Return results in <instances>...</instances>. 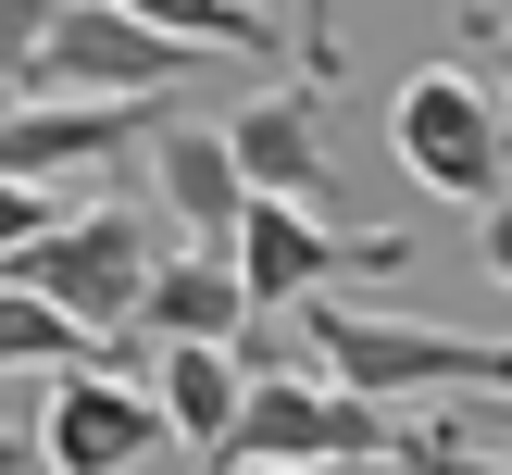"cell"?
I'll use <instances>...</instances> for the list:
<instances>
[{
    "label": "cell",
    "instance_id": "6",
    "mask_svg": "<svg viewBox=\"0 0 512 475\" xmlns=\"http://www.w3.org/2000/svg\"><path fill=\"white\" fill-rule=\"evenodd\" d=\"M200 63H213V50L163 38V25L125 13V0H63L50 38H38V88H63V100H175ZM38 88H25V100H38Z\"/></svg>",
    "mask_w": 512,
    "mask_h": 475
},
{
    "label": "cell",
    "instance_id": "9",
    "mask_svg": "<svg viewBox=\"0 0 512 475\" xmlns=\"http://www.w3.org/2000/svg\"><path fill=\"white\" fill-rule=\"evenodd\" d=\"M250 288H238V238H188V250H163V263H150V300H138V338L150 350H188V338H213V350H238L250 338Z\"/></svg>",
    "mask_w": 512,
    "mask_h": 475
},
{
    "label": "cell",
    "instance_id": "12",
    "mask_svg": "<svg viewBox=\"0 0 512 475\" xmlns=\"http://www.w3.org/2000/svg\"><path fill=\"white\" fill-rule=\"evenodd\" d=\"M150 188H163V213L188 225V238H238V213H250V175H238V150H225V125H163L150 138Z\"/></svg>",
    "mask_w": 512,
    "mask_h": 475
},
{
    "label": "cell",
    "instance_id": "20",
    "mask_svg": "<svg viewBox=\"0 0 512 475\" xmlns=\"http://www.w3.org/2000/svg\"><path fill=\"white\" fill-rule=\"evenodd\" d=\"M225 475H413V463H225Z\"/></svg>",
    "mask_w": 512,
    "mask_h": 475
},
{
    "label": "cell",
    "instance_id": "11",
    "mask_svg": "<svg viewBox=\"0 0 512 475\" xmlns=\"http://www.w3.org/2000/svg\"><path fill=\"white\" fill-rule=\"evenodd\" d=\"M150 400H163L175 450L225 463V438H238V413H250V350H213V338H188V350H150Z\"/></svg>",
    "mask_w": 512,
    "mask_h": 475
},
{
    "label": "cell",
    "instance_id": "22",
    "mask_svg": "<svg viewBox=\"0 0 512 475\" xmlns=\"http://www.w3.org/2000/svg\"><path fill=\"white\" fill-rule=\"evenodd\" d=\"M500 113H512V38H500Z\"/></svg>",
    "mask_w": 512,
    "mask_h": 475
},
{
    "label": "cell",
    "instance_id": "19",
    "mask_svg": "<svg viewBox=\"0 0 512 475\" xmlns=\"http://www.w3.org/2000/svg\"><path fill=\"white\" fill-rule=\"evenodd\" d=\"M475 263H488V275H500V288H512V188L488 200V213H475Z\"/></svg>",
    "mask_w": 512,
    "mask_h": 475
},
{
    "label": "cell",
    "instance_id": "7",
    "mask_svg": "<svg viewBox=\"0 0 512 475\" xmlns=\"http://www.w3.org/2000/svg\"><path fill=\"white\" fill-rule=\"evenodd\" d=\"M150 450H175V425H163V400H150L113 350H88V363L50 375V400H38V463L50 475H138Z\"/></svg>",
    "mask_w": 512,
    "mask_h": 475
},
{
    "label": "cell",
    "instance_id": "18",
    "mask_svg": "<svg viewBox=\"0 0 512 475\" xmlns=\"http://www.w3.org/2000/svg\"><path fill=\"white\" fill-rule=\"evenodd\" d=\"M425 475H512V450H463L450 425H425Z\"/></svg>",
    "mask_w": 512,
    "mask_h": 475
},
{
    "label": "cell",
    "instance_id": "14",
    "mask_svg": "<svg viewBox=\"0 0 512 475\" xmlns=\"http://www.w3.org/2000/svg\"><path fill=\"white\" fill-rule=\"evenodd\" d=\"M0 363H13V375H63V363H88V338H75L25 275H0Z\"/></svg>",
    "mask_w": 512,
    "mask_h": 475
},
{
    "label": "cell",
    "instance_id": "24",
    "mask_svg": "<svg viewBox=\"0 0 512 475\" xmlns=\"http://www.w3.org/2000/svg\"><path fill=\"white\" fill-rule=\"evenodd\" d=\"M250 13H275V0H250Z\"/></svg>",
    "mask_w": 512,
    "mask_h": 475
},
{
    "label": "cell",
    "instance_id": "16",
    "mask_svg": "<svg viewBox=\"0 0 512 475\" xmlns=\"http://www.w3.org/2000/svg\"><path fill=\"white\" fill-rule=\"evenodd\" d=\"M50 225H63V200H50V188H25V175H0V275H13L25 250L50 238Z\"/></svg>",
    "mask_w": 512,
    "mask_h": 475
},
{
    "label": "cell",
    "instance_id": "17",
    "mask_svg": "<svg viewBox=\"0 0 512 475\" xmlns=\"http://www.w3.org/2000/svg\"><path fill=\"white\" fill-rule=\"evenodd\" d=\"M300 63H313V88H338V0H300Z\"/></svg>",
    "mask_w": 512,
    "mask_h": 475
},
{
    "label": "cell",
    "instance_id": "4",
    "mask_svg": "<svg viewBox=\"0 0 512 475\" xmlns=\"http://www.w3.org/2000/svg\"><path fill=\"white\" fill-rule=\"evenodd\" d=\"M150 263H163V250H150V225H138V213H113V200H88V213H63L13 275H25V288H38L88 350H113V338H138Z\"/></svg>",
    "mask_w": 512,
    "mask_h": 475
},
{
    "label": "cell",
    "instance_id": "13",
    "mask_svg": "<svg viewBox=\"0 0 512 475\" xmlns=\"http://www.w3.org/2000/svg\"><path fill=\"white\" fill-rule=\"evenodd\" d=\"M125 13H150L188 50H225V63H275V13H250V0H125Z\"/></svg>",
    "mask_w": 512,
    "mask_h": 475
},
{
    "label": "cell",
    "instance_id": "1",
    "mask_svg": "<svg viewBox=\"0 0 512 475\" xmlns=\"http://www.w3.org/2000/svg\"><path fill=\"white\" fill-rule=\"evenodd\" d=\"M300 325H313V363L363 400H400V413H425V400H512V338H463V325H425V313H363L338 288L300 300Z\"/></svg>",
    "mask_w": 512,
    "mask_h": 475
},
{
    "label": "cell",
    "instance_id": "8",
    "mask_svg": "<svg viewBox=\"0 0 512 475\" xmlns=\"http://www.w3.org/2000/svg\"><path fill=\"white\" fill-rule=\"evenodd\" d=\"M175 125V100H0V175H25V188H63V175L88 163H125V150H150Z\"/></svg>",
    "mask_w": 512,
    "mask_h": 475
},
{
    "label": "cell",
    "instance_id": "23",
    "mask_svg": "<svg viewBox=\"0 0 512 475\" xmlns=\"http://www.w3.org/2000/svg\"><path fill=\"white\" fill-rule=\"evenodd\" d=\"M463 13H475V25H488V0H463Z\"/></svg>",
    "mask_w": 512,
    "mask_h": 475
},
{
    "label": "cell",
    "instance_id": "3",
    "mask_svg": "<svg viewBox=\"0 0 512 475\" xmlns=\"http://www.w3.org/2000/svg\"><path fill=\"white\" fill-rule=\"evenodd\" d=\"M388 150H400V175H413L425 200H488L512 188V113H500V88L488 75H463V63H425V75H400V100H388Z\"/></svg>",
    "mask_w": 512,
    "mask_h": 475
},
{
    "label": "cell",
    "instance_id": "21",
    "mask_svg": "<svg viewBox=\"0 0 512 475\" xmlns=\"http://www.w3.org/2000/svg\"><path fill=\"white\" fill-rule=\"evenodd\" d=\"M25 463H38V450H25V438H13V413H0V475H25Z\"/></svg>",
    "mask_w": 512,
    "mask_h": 475
},
{
    "label": "cell",
    "instance_id": "10",
    "mask_svg": "<svg viewBox=\"0 0 512 475\" xmlns=\"http://www.w3.org/2000/svg\"><path fill=\"white\" fill-rule=\"evenodd\" d=\"M225 150H238L250 188L275 200H313V213H338V163H325V125H313V88H263L225 113Z\"/></svg>",
    "mask_w": 512,
    "mask_h": 475
},
{
    "label": "cell",
    "instance_id": "15",
    "mask_svg": "<svg viewBox=\"0 0 512 475\" xmlns=\"http://www.w3.org/2000/svg\"><path fill=\"white\" fill-rule=\"evenodd\" d=\"M50 13H63V0H0V100L38 88V38H50Z\"/></svg>",
    "mask_w": 512,
    "mask_h": 475
},
{
    "label": "cell",
    "instance_id": "2",
    "mask_svg": "<svg viewBox=\"0 0 512 475\" xmlns=\"http://www.w3.org/2000/svg\"><path fill=\"white\" fill-rule=\"evenodd\" d=\"M425 425L438 413L363 400L325 363H250V413L225 438V463H425Z\"/></svg>",
    "mask_w": 512,
    "mask_h": 475
},
{
    "label": "cell",
    "instance_id": "5",
    "mask_svg": "<svg viewBox=\"0 0 512 475\" xmlns=\"http://www.w3.org/2000/svg\"><path fill=\"white\" fill-rule=\"evenodd\" d=\"M388 263H413V238L338 225V213H313V200L250 188V213H238V288H250V313H300V300H325L338 275H388Z\"/></svg>",
    "mask_w": 512,
    "mask_h": 475
}]
</instances>
